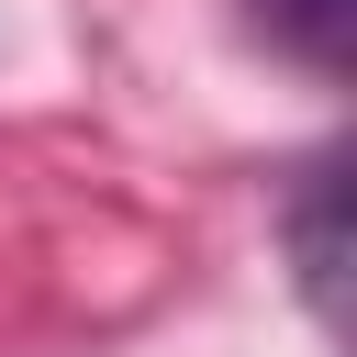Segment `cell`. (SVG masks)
<instances>
[{"label":"cell","mask_w":357,"mask_h":357,"mask_svg":"<svg viewBox=\"0 0 357 357\" xmlns=\"http://www.w3.org/2000/svg\"><path fill=\"white\" fill-rule=\"evenodd\" d=\"M279 234H290V257H301L312 312H324V324H346V167H335V156H312V167L290 178Z\"/></svg>","instance_id":"1"},{"label":"cell","mask_w":357,"mask_h":357,"mask_svg":"<svg viewBox=\"0 0 357 357\" xmlns=\"http://www.w3.org/2000/svg\"><path fill=\"white\" fill-rule=\"evenodd\" d=\"M245 22L279 45V56H301V67H346V22H357V0H245Z\"/></svg>","instance_id":"2"}]
</instances>
